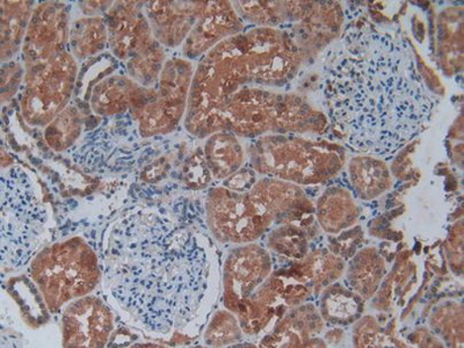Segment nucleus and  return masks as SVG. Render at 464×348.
<instances>
[{
	"label": "nucleus",
	"mask_w": 464,
	"mask_h": 348,
	"mask_svg": "<svg viewBox=\"0 0 464 348\" xmlns=\"http://www.w3.org/2000/svg\"><path fill=\"white\" fill-rule=\"evenodd\" d=\"M109 43V28L103 16H82L70 27L69 52L78 62L102 55Z\"/></svg>",
	"instance_id": "393cba45"
},
{
	"label": "nucleus",
	"mask_w": 464,
	"mask_h": 348,
	"mask_svg": "<svg viewBox=\"0 0 464 348\" xmlns=\"http://www.w3.org/2000/svg\"><path fill=\"white\" fill-rule=\"evenodd\" d=\"M205 218L211 236L219 243L232 246L256 242L276 225L248 192H235L225 186L207 193Z\"/></svg>",
	"instance_id": "9d476101"
},
{
	"label": "nucleus",
	"mask_w": 464,
	"mask_h": 348,
	"mask_svg": "<svg viewBox=\"0 0 464 348\" xmlns=\"http://www.w3.org/2000/svg\"><path fill=\"white\" fill-rule=\"evenodd\" d=\"M203 157L211 177L223 181L243 168L246 151L237 136L223 130L206 139Z\"/></svg>",
	"instance_id": "412c9836"
},
{
	"label": "nucleus",
	"mask_w": 464,
	"mask_h": 348,
	"mask_svg": "<svg viewBox=\"0 0 464 348\" xmlns=\"http://www.w3.org/2000/svg\"><path fill=\"white\" fill-rule=\"evenodd\" d=\"M28 273L48 309L56 313L102 284V260L84 239L72 237L40 250Z\"/></svg>",
	"instance_id": "0eeeda50"
},
{
	"label": "nucleus",
	"mask_w": 464,
	"mask_h": 348,
	"mask_svg": "<svg viewBox=\"0 0 464 348\" xmlns=\"http://www.w3.org/2000/svg\"><path fill=\"white\" fill-rule=\"evenodd\" d=\"M318 226L326 234L339 235L358 222L360 208L353 192L341 185L329 186L314 205Z\"/></svg>",
	"instance_id": "a211bd4d"
},
{
	"label": "nucleus",
	"mask_w": 464,
	"mask_h": 348,
	"mask_svg": "<svg viewBox=\"0 0 464 348\" xmlns=\"http://www.w3.org/2000/svg\"><path fill=\"white\" fill-rule=\"evenodd\" d=\"M256 203L275 219L276 225L293 223L297 226H309L314 219V205L306 197L301 186L292 182L263 177L256 180L254 188L248 190Z\"/></svg>",
	"instance_id": "2eb2a0df"
},
{
	"label": "nucleus",
	"mask_w": 464,
	"mask_h": 348,
	"mask_svg": "<svg viewBox=\"0 0 464 348\" xmlns=\"http://www.w3.org/2000/svg\"><path fill=\"white\" fill-rule=\"evenodd\" d=\"M102 285L152 334H196L217 304L222 273L208 236L156 208H135L107 235Z\"/></svg>",
	"instance_id": "f257e3e1"
},
{
	"label": "nucleus",
	"mask_w": 464,
	"mask_h": 348,
	"mask_svg": "<svg viewBox=\"0 0 464 348\" xmlns=\"http://www.w3.org/2000/svg\"><path fill=\"white\" fill-rule=\"evenodd\" d=\"M321 89L338 139L383 160L424 130L437 105L408 43L371 24L347 28L327 51Z\"/></svg>",
	"instance_id": "f03ea898"
},
{
	"label": "nucleus",
	"mask_w": 464,
	"mask_h": 348,
	"mask_svg": "<svg viewBox=\"0 0 464 348\" xmlns=\"http://www.w3.org/2000/svg\"><path fill=\"white\" fill-rule=\"evenodd\" d=\"M243 330L237 317L230 310H219L214 314L203 335L209 346H227L242 341Z\"/></svg>",
	"instance_id": "c756f323"
},
{
	"label": "nucleus",
	"mask_w": 464,
	"mask_h": 348,
	"mask_svg": "<svg viewBox=\"0 0 464 348\" xmlns=\"http://www.w3.org/2000/svg\"><path fill=\"white\" fill-rule=\"evenodd\" d=\"M308 237L304 227L287 223L279 225L267 235V247L285 258L302 260L308 255Z\"/></svg>",
	"instance_id": "cd10ccee"
},
{
	"label": "nucleus",
	"mask_w": 464,
	"mask_h": 348,
	"mask_svg": "<svg viewBox=\"0 0 464 348\" xmlns=\"http://www.w3.org/2000/svg\"><path fill=\"white\" fill-rule=\"evenodd\" d=\"M0 190V261L4 271L18 272L43 250L51 213L34 178L22 165L3 168Z\"/></svg>",
	"instance_id": "39448f33"
},
{
	"label": "nucleus",
	"mask_w": 464,
	"mask_h": 348,
	"mask_svg": "<svg viewBox=\"0 0 464 348\" xmlns=\"http://www.w3.org/2000/svg\"><path fill=\"white\" fill-rule=\"evenodd\" d=\"M363 298L348 285H327L321 300V317L326 324L346 326L353 324L363 313Z\"/></svg>",
	"instance_id": "a878e982"
},
{
	"label": "nucleus",
	"mask_w": 464,
	"mask_h": 348,
	"mask_svg": "<svg viewBox=\"0 0 464 348\" xmlns=\"http://www.w3.org/2000/svg\"><path fill=\"white\" fill-rule=\"evenodd\" d=\"M192 160H190L189 165H188V172L186 173V177H188V182L190 186H193L194 188H206L207 184L210 181L211 174L209 172L208 168H207L205 157H203V152L201 155H194Z\"/></svg>",
	"instance_id": "2f4dec72"
},
{
	"label": "nucleus",
	"mask_w": 464,
	"mask_h": 348,
	"mask_svg": "<svg viewBox=\"0 0 464 348\" xmlns=\"http://www.w3.org/2000/svg\"><path fill=\"white\" fill-rule=\"evenodd\" d=\"M80 64L64 52L47 64L24 70L22 114L32 127H47L69 106L76 91Z\"/></svg>",
	"instance_id": "1a4fd4ad"
},
{
	"label": "nucleus",
	"mask_w": 464,
	"mask_h": 348,
	"mask_svg": "<svg viewBox=\"0 0 464 348\" xmlns=\"http://www.w3.org/2000/svg\"><path fill=\"white\" fill-rule=\"evenodd\" d=\"M70 7L64 2L37 3L22 49L24 70L49 63L69 51Z\"/></svg>",
	"instance_id": "f8f14e48"
},
{
	"label": "nucleus",
	"mask_w": 464,
	"mask_h": 348,
	"mask_svg": "<svg viewBox=\"0 0 464 348\" xmlns=\"http://www.w3.org/2000/svg\"><path fill=\"white\" fill-rule=\"evenodd\" d=\"M325 114L297 94L267 87H246L223 106L215 132L230 131L237 138L255 140L276 134H322Z\"/></svg>",
	"instance_id": "20e7f679"
},
{
	"label": "nucleus",
	"mask_w": 464,
	"mask_h": 348,
	"mask_svg": "<svg viewBox=\"0 0 464 348\" xmlns=\"http://www.w3.org/2000/svg\"><path fill=\"white\" fill-rule=\"evenodd\" d=\"M387 272L385 261L375 247H366L352 258L347 267L346 285L364 301L379 289Z\"/></svg>",
	"instance_id": "b1692460"
},
{
	"label": "nucleus",
	"mask_w": 464,
	"mask_h": 348,
	"mask_svg": "<svg viewBox=\"0 0 464 348\" xmlns=\"http://www.w3.org/2000/svg\"><path fill=\"white\" fill-rule=\"evenodd\" d=\"M244 32V22L232 2H203L196 26L182 44V55L188 61L206 55L222 41Z\"/></svg>",
	"instance_id": "dca6fc26"
},
{
	"label": "nucleus",
	"mask_w": 464,
	"mask_h": 348,
	"mask_svg": "<svg viewBox=\"0 0 464 348\" xmlns=\"http://www.w3.org/2000/svg\"><path fill=\"white\" fill-rule=\"evenodd\" d=\"M243 22L255 27L279 28L281 24L300 23L308 14V3L232 2Z\"/></svg>",
	"instance_id": "4be33fe9"
},
{
	"label": "nucleus",
	"mask_w": 464,
	"mask_h": 348,
	"mask_svg": "<svg viewBox=\"0 0 464 348\" xmlns=\"http://www.w3.org/2000/svg\"><path fill=\"white\" fill-rule=\"evenodd\" d=\"M63 345L66 347H102L114 330L110 306L101 297L86 295L65 305Z\"/></svg>",
	"instance_id": "4468645a"
},
{
	"label": "nucleus",
	"mask_w": 464,
	"mask_h": 348,
	"mask_svg": "<svg viewBox=\"0 0 464 348\" xmlns=\"http://www.w3.org/2000/svg\"><path fill=\"white\" fill-rule=\"evenodd\" d=\"M192 61L186 58H169L157 82V97L138 114L131 116L138 123L142 138H153L172 132L188 110L190 85L194 76Z\"/></svg>",
	"instance_id": "9b49d317"
},
{
	"label": "nucleus",
	"mask_w": 464,
	"mask_h": 348,
	"mask_svg": "<svg viewBox=\"0 0 464 348\" xmlns=\"http://www.w3.org/2000/svg\"><path fill=\"white\" fill-rule=\"evenodd\" d=\"M139 85L126 73L110 74L91 90V110L102 118L130 113Z\"/></svg>",
	"instance_id": "aec40b11"
},
{
	"label": "nucleus",
	"mask_w": 464,
	"mask_h": 348,
	"mask_svg": "<svg viewBox=\"0 0 464 348\" xmlns=\"http://www.w3.org/2000/svg\"><path fill=\"white\" fill-rule=\"evenodd\" d=\"M246 151L256 174L298 186L324 184L346 164L343 145L298 134L261 136Z\"/></svg>",
	"instance_id": "423d86ee"
},
{
	"label": "nucleus",
	"mask_w": 464,
	"mask_h": 348,
	"mask_svg": "<svg viewBox=\"0 0 464 348\" xmlns=\"http://www.w3.org/2000/svg\"><path fill=\"white\" fill-rule=\"evenodd\" d=\"M305 57L283 28L255 27L222 41L194 70L186 130L208 138L232 95L246 87L281 89L296 77Z\"/></svg>",
	"instance_id": "7ed1b4c3"
},
{
	"label": "nucleus",
	"mask_w": 464,
	"mask_h": 348,
	"mask_svg": "<svg viewBox=\"0 0 464 348\" xmlns=\"http://www.w3.org/2000/svg\"><path fill=\"white\" fill-rule=\"evenodd\" d=\"M272 269V256L260 244L247 243L232 248L222 267L226 308L238 314L247 298L266 283Z\"/></svg>",
	"instance_id": "ddd939ff"
},
{
	"label": "nucleus",
	"mask_w": 464,
	"mask_h": 348,
	"mask_svg": "<svg viewBox=\"0 0 464 348\" xmlns=\"http://www.w3.org/2000/svg\"><path fill=\"white\" fill-rule=\"evenodd\" d=\"M82 126L84 121H82L81 111L76 107L69 105L45 127V140L53 150L64 151L80 139Z\"/></svg>",
	"instance_id": "bb28decb"
},
{
	"label": "nucleus",
	"mask_w": 464,
	"mask_h": 348,
	"mask_svg": "<svg viewBox=\"0 0 464 348\" xmlns=\"http://www.w3.org/2000/svg\"><path fill=\"white\" fill-rule=\"evenodd\" d=\"M302 267L304 268L305 279L319 288L327 287L339 279L345 269V263L341 256L319 250L306 255L302 259Z\"/></svg>",
	"instance_id": "c85d7f7f"
},
{
	"label": "nucleus",
	"mask_w": 464,
	"mask_h": 348,
	"mask_svg": "<svg viewBox=\"0 0 464 348\" xmlns=\"http://www.w3.org/2000/svg\"><path fill=\"white\" fill-rule=\"evenodd\" d=\"M114 2H82L80 3L82 14L85 16H102L109 12Z\"/></svg>",
	"instance_id": "72a5a7b5"
},
{
	"label": "nucleus",
	"mask_w": 464,
	"mask_h": 348,
	"mask_svg": "<svg viewBox=\"0 0 464 348\" xmlns=\"http://www.w3.org/2000/svg\"><path fill=\"white\" fill-rule=\"evenodd\" d=\"M352 192L360 200L372 201L383 196L392 186L391 169L385 160L371 155L355 156L347 163Z\"/></svg>",
	"instance_id": "6ab92c4d"
},
{
	"label": "nucleus",
	"mask_w": 464,
	"mask_h": 348,
	"mask_svg": "<svg viewBox=\"0 0 464 348\" xmlns=\"http://www.w3.org/2000/svg\"><path fill=\"white\" fill-rule=\"evenodd\" d=\"M24 80V66L18 62H6L2 65V98L6 102L16 92L20 82Z\"/></svg>",
	"instance_id": "7c9ffc66"
},
{
	"label": "nucleus",
	"mask_w": 464,
	"mask_h": 348,
	"mask_svg": "<svg viewBox=\"0 0 464 348\" xmlns=\"http://www.w3.org/2000/svg\"><path fill=\"white\" fill-rule=\"evenodd\" d=\"M35 2H0V57L3 63L22 52Z\"/></svg>",
	"instance_id": "5701e85b"
},
{
	"label": "nucleus",
	"mask_w": 464,
	"mask_h": 348,
	"mask_svg": "<svg viewBox=\"0 0 464 348\" xmlns=\"http://www.w3.org/2000/svg\"><path fill=\"white\" fill-rule=\"evenodd\" d=\"M203 2H144L153 35L164 48L184 44L198 22Z\"/></svg>",
	"instance_id": "f3484780"
},
{
	"label": "nucleus",
	"mask_w": 464,
	"mask_h": 348,
	"mask_svg": "<svg viewBox=\"0 0 464 348\" xmlns=\"http://www.w3.org/2000/svg\"><path fill=\"white\" fill-rule=\"evenodd\" d=\"M144 2H115L105 16L111 55L140 86L153 87L167 63L165 48L153 35Z\"/></svg>",
	"instance_id": "6e6552de"
},
{
	"label": "nucleus",
	"mask_w": 464,
	"mask_h": 348,
	"mask_svg": "<svg viewBox=\"0 0 464 348\" xmlns=\"http://www.w3.org/2000/svg\"><path fill=\"white\" fill-rule=\"evenodd\" d=\"M256 176H258V174L256 173L254 169L243 167L238 169L237 172L232 174V176L227 178L226 180H223L222 186L235 190V192L246 193L254 188L256 180H258L256 179Z\"/></svg>",
	"instance_id": "473e14b6"
}]
</instances>
